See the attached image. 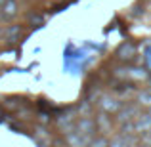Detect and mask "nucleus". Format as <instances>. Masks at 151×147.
Listing matches in <instances>:
<instances>
[{
	"label": "nucleus",
	"instance_id": "nucleus-1",
	"mask_svg": "<svg viewBox=\"0 0 151 147\" xmlns=\"http://www.w3.org/2000/svg\"><path fill=\"white\" fill-rule=\"evenodd\" d=\"M15 14H17V4H15V0H4V4H2V17L12 19Z\"/></svg>",
	"mask_w": 151,
	"mask_h": 147
},
{
	"label": "nucleus",
	"instance_id": "nucleus-2",
	"mask_svg": "<svg viewBox=\"0 0 151 147\" xmlns=\"http://www.w3.org/2000/svg\"><path fill=\"white\" fill-rule=\"evenodd\" d=\"M19 33L17 27H10V29H6V37H10V40H14V37Z\"/></svg>",
	"mask_w": 151,
	"mask_h": 147
}]
</instances>
